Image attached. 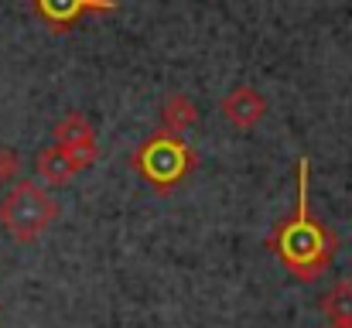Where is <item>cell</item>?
<instances>
[{
  "label": "cell",
  "mask_w": 352,
  "mask_h": 328,
  "mask_svg": "<svg viewBox=\"0 0 352 328\" xmlns=\"http://www.w3.org/2000/svg\"><path fill=\"white\" fill-rule=\"evenodd\" d=\"M34 171H38V178L41 182H48V185H69L76 175H79V164L62 151V147H45L41 154H38V161H34Z\"/></svg>",
  "instance_id": "cell-7"
},
{
  "label": "cell",
  "mask_w": 352,
  "mask_h": 328,
  "mask_svg": "<svg viewBox=\"0 0 352 328\" xmlns=\"http://www.w3.org/2000/svg\"><path fill=\"white\" fill-rule=\"evenodd\" d=\"M322 311L329 322H352V281H339L322 298Z\"/></svg>",
  "instance_id": "cell-9"
},
{
  "label": "cell",
  "mask_w": 352,
  "mask_h": 328,
  "mask_svg": "<svg viewBox=\"0 0 352 328\" xmlns=\"http://www.w3.org/2000/svg\"><path fill=\"white\" fill-rule=\"evenodd\" d=\"M38 17L48 21L55 31H65L76 24L86 10H117V0H31Z\"/></svg>",
  "instance_id": "cell-6"
},
{
  "label": "cell",
  "mask_w": 352,
  "mask_h": 328,
  "mask_svg": "<svg viewBox=\"0 0 352 328\" xmlns=\"http://www.w3.org/2000/svg\"><path fill=\"white\" fill-rule=\"evenodd\" d=\"M195 120H199V107H195V100L192 96H185V93H175V96H168L164 100V107H161V123H164V133H185L188 127H195Z\"/></svg>",
  "instance_id": "cell-8"
},
{
  "label": "cell",
  "mask_w": 352,
  "mask_h": 328,
  "mask_svg": "<svg viewBox=\"0 0 352 328\" xmlns=\"http://www.w3.org/2000/svg\"><path fill=\"white\" fill-rule=\"evenodd\" d=\"M219 109H223V116L233 123L236 130H253L267 116V100L253 86H236L233 93L223 96Z\"/></svg>",
  "instance_id": "cell-5"
},
{
  "label": "cell",
  "mask_w": 352,
  "mask_h": 328,
  "mask_svg": "<svg viewBox=\"0 0 352 328\" xmlns=\"http://www.w3.org/2000/svg\"><path fill=\"white\" fill-rule=\"evenodd\" d=\"M17 171H21V154L14 147H0V185L17 178Z\"/></svg>",
  "instance_id": "cell-10"
},
{
  "label": "cell",
  "mask_w": 352,
  "mask_h": 328,
  "mask_svg": "<svg viewBox=\"0 0 352 328\" xmlns=\"http://www.w3.org/2000/svg\"><path fill=\"white\" fill-rule=\"evenodd\" d=\"M55 219L58 202L38 182H17L0 202V222L17 243H34Z\"/></svg>",
  "instance_id": "cell-3"
},
{
  "label": "cell",
  "mask_w": 352,
  "mask_h": 328,
  "mask_svg": "<svg viewBox=\"0 0 352 328\" xmlns=\"http://www.w3.org/2000/svg\"><path fill=\"white\" fill-rule=\"evenodd\" d=\"M55 147H62L79 164V171L93 168V161H96V130H93V123L82 113H69L55 127Z\"/></svg>",
  "instance_id": "cell-4"
},
{
  "label": "cell",
  "mask_w": 352,
  "mask_h": 328,
  "mask_svg": "<svg viewBox=\"0 0 352 328\" xmlns=\"http://www.w3.org/2000/svg\"><path fill=\"white\" fill-rule=\"evenodd\" d=\"M195 151L182 140V137H175V133H164V130H157L154 137H147L137 151H133V171L147 182V185H154L157 192H168V188H175L192 168H195Z\"/></svg>",
  "instance_id": "cell-2"
},
{
  "label": "cell",
  "mask_w": 352,
  "mask_h": 328,
  "mask_svg": "<svg viewBox=\"0 0 352 328\" xmlns=\"http://www.w3.org/2000/svg\"><path fill=\"white\" fill-rule=\"evenodd\" d=\"M308 164H311L308 157L298 161V206H294V212L284 219L267 239V246L280 256V263L301 284L318 281L329 270V263L336 256V246H339L336 232L329 226H322L318 219H311V212H308V171H311Z\"/></svg>",
  "instance_id": "cell-1"
},
{
  "label": "cell",
  "mask_w": 352,
  "mask_h": 328,
  "mask_svg": "<svg viewBox=\"0 0 352 328\" xmlns=\"http://www.w3.org/2000/svg\"><path fill=\"white\" fill-rule=\"evenodd\" d=\"M329 328H352V322H329Z\"/></svg>",
  "instance_id": "cell-11"
}]
</instances>
